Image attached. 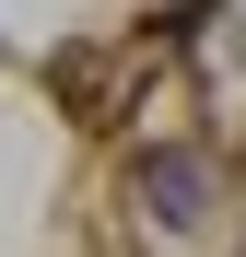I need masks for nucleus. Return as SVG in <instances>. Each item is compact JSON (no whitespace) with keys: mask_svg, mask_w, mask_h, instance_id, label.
<instances>
[{"mask_svg":"<svg viewBox=\"0 0 246 257\" xmlns=\"http://www.w3.org/2000/svg\"><path fill=\"white\" fill-rule=\"evenodd\" d=\"M141 199H152V222H199V210H211V187H199L188 152H152L141 164Z\"/></svg>","mask_w":246,"mask_h":257,"instance_id":"obj_1","label":"nucleus"}]
</instances>
